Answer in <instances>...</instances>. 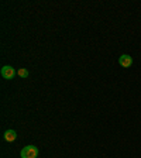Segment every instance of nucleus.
Masks as SVG:
<instances>
[{"label":"nucleus","mask_w":141,"mask_h":158,"mask_svg":"<svg viewBox=\"0 0 141 158\" xmlns=\"http://www.w3.org/2000/svg\"><path fill=\"white\" fill-rule=\"evenodd\" d=\"M16 138H17V133L14 131V130H7V131H4V141L11 143V141H14Z\"/></svg>","instance_id":"obj_4"},{"label":"nucleus","mask_w":141,"mask_h":158,"mask_svg":"<svg viewBox=\"0 0 141 158\" xmlns=\"http://www.w3.org/2000/svg\"><path fill=\"white\" fill-rule=\"evenodd\" d=\"M21 158H37L38 157V148L35 145H26L20 152Z\"/></svg>","instance_id":"obj_1"},{"label":"nucleus","mask_w":141,"mask_h":158,"mask_svg":"<svg viewBox=\"0 0 141 158\" xmlns=\"http://www.w3.org/2000/svg\"><path fill=\"white\" fill-rule=\"evenodd\" d=\"M118 64L123 66V68H130L133 65V58L127 54H123L120 58H118Z\"/></svg>","instance_id":"obj_3"},{"label":"nucleus","mask_w":141,"mask_h":158,"mask_svg":"<svg viewBox=\"0 0 141 158\" xmlns=\"http://www.w3.org/2000/svg\"><path fill=\"white\" fill-rule=\"evenodd\" d=\"M16 69L13 68V66H10V65H6L2 68V76H3L4 79H13L14 75H16Z\"/></svg>","instance_id":"obj_2"},{"label":"nucleus","mask_w":141,"mask_h":158,"mask_svg":"<svg viewBox=\"0 0 141 158\" xmlns=\"http://www.w3.org/2000/svg\"><path fill=\"white\" fill-rule=\"evenodd\" d=\"M17 75L20 76V78H28V71H27L26 68H20L19 71H17Z\"/></svg>","instance_id":"obj_5"}]
</instances>
